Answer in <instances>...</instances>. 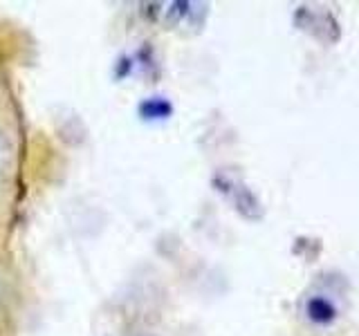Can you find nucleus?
Instances as JSON below:
<instances>
[{"instance_id":"1","label":"nucleus","mask_w":359,"mask_h":336,"mask_svg":"<svg viewBox=\"0 0 359 336\" xmlns=\"http://www.w3.org/2000/svg\"><path fill=\"white\" fill-rule=\"evenodd\" d=\"M306 314L314 325H330L337 318V307L325 296H312L306 305Z\"/></svg>"},{"instance_id":"2","label":"nucleus","mask_w":359,"mask_h":336,"mask_svg":"<svg viewBox=\"0 0 359 336\" xmlns=\"http://www.w3.org/2000/svg\"><path fill=\"white\" fill-rule=\"evenodd\" d=\"M140 112L144 119H166L168 115L173 112V106L168 104L166 99H160V97H153V99H146L144 104L140 106Z\"/></svg>"},{"instance_id":"3","label":"nucleus","mask_w":359,"mask_h":336,"mask_svg":"<svg viewBox=\"0 0 359 336\" xmlns=\"http://www.w3.org/2000/svg\"><path fill=\"white\" fill-rule=\"evenodd\" d=\"M9 155H11V146H9L5 134H0V171H3V168L7 166Z\"/></svg>"}]
</instances>
